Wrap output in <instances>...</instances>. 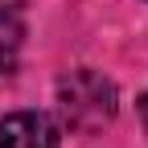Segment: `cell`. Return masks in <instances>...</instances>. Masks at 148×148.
Returning a JSON list of instances; mask_svg holds the SVG:
<instances>
[{"label":"cell","mask_w":148,"mask_h":148,"mask_svg":"<svg viewBox=\"0 0 148 148\" xmlns=\"http://www.w3.org/2000/svg\"><path fill=\"white\" fill-rule=\"evenodd\" d=\"M58 107L70 127L95 132L115 115V86L95 70H70L58 82Z\"/></svg>","instance_id":"cell-1"},{"label":"cell","mask_w":148,"mask_h":148,"mask_svg":"<svg viewBox=\"0 0 148 148\" xmlns=\"http://www.w3.org/2000/svg\"><path fill=\"white\" fill-rule=\"evenodd\" d=\"M0 148H58V127L41 111H12L0 119Z\"/></svg>","instance_id":"cell-2"},{"label":"cell","mask_w":148,"mask_h":148,"mask_svg":"<svg viewBox=\"0 0 148 148\" xmlns=\"http://www.w3.org/2000/svg\"><path fill=\"white\" fill-rule=\"evenodd\" d=\"M16 37H21L16 21L0 12V62H4V66H8V58H12V49H16Z\"/></svg>","instance_id":"cell-3"},{"label":"cell","mask_w":148,"mask_h":148,"mask_svg":"<svg viewBox=\"0 0 148 148\" xmlns=\"http://www.w3.org/2000/svg\"><path fill=\"white\" fill-rule=\"evenodd\" d=\"M140 119H144V127H148V95L140 99Z\"/></svg>","instance_id":"cell-4"}]
</instances>
